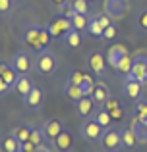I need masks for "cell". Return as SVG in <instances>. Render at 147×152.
<instances>
[{"label": "cell", "mask_w": 147, "mask_h": 152, "mask_svg": "<svg viewBox=\"0 0 147 152\" xmlns=\"http://www.w3.org/2000/svg\"><path fill=\"white\" fill-rule=\"evenodd\" d=\"M101 146L105 148V152H120L122 146V133L116 127H106L105 133L101 137Z\"/></svg>", "instance_id": "6da1fadb"}, {"label": "cell", "mask_w": 147, "mask_h": 152, "mask_svg": "<svg viewBox=\"0 0 147 152\" xmlns=\"http://www.w3.org/2000/svg\"><path fill=\"white\" fill-rule=\"evenodd\" d=\"M47 29H49V33H50V37H52V39H64V35L70 33L74 27H72V19H70V18L56 15V18L49 19Z\"/></svg>", "instance_id": "7a4b0ae2"}, {"label": "cell", "mask_w": 147, "mask_h": 152, "mask_svg": "<svg viewBox=\"0 0 147 152\" xmlns=\"http://www.w3.org/2000/svg\"><path fill=\"white\" fill-rule=\"evenodd\" d=\"M35 69L43 75H50L56 71V58L50 50H41L37 52V60H35Z\"/></svg>", "instance_id": "3957f363"}, {"label": "cell", "mask_w": 147, "mask_h": 152, "mask_svg": "<svg viewBox=\"0 0 147 152\" xmlns=\"http://www.w3.org/2000/svg\"><path fill=\"white\" fill-rule=\"evenodd\" d=\"M126 79H134V81H140L141 85H147V54L134 56L132 71Z\"/></svg>", "instance_id": "277c9868"}, {"label": "cell", "mask_w": 147, "mask_h": 152, "mask_svg": "<svg viewBox=\"0 0 147 152\" xmlns=\"http://www.w3.org/2000/svg\"><path fill=\"white\" fill-rule=\"evenodd\" d=\"M39 31H41V25H37V23H29V25L23 29V33H21V42H23L25 46H29V48L41 52V50H45V48L41 46ZM47 50H49V48H47Z\"/></svg>", "instance_id": "5b68a950"}, {"label": "cell", "mask_w": 147, "mask_h": 152, "mask_svg": "<svg viewBox=\"0 0 147 152\" xmlns=\"http://www.w3.org/2000/svg\"><path fill=\"white\" fill-rule=\"evenodd\" d=\"M12 67L18 71V75H29L35 69V62L29 58L25 50H18L12 58Z\"/></svg>", "instance_id": "8992f818"}, {"label": "cell", "mask_w": 147, "mask_h": 152, "mask_svg": "<svg viewBox=\"0 0 147 152\" xmlns=\"http://www.w3.org/2000/svg\"><path fill=\"white\" fill-rule=\"evenodd\" d=\"M79 133H81V137L85 139V141H91V142H101V137L103 133H105V127L99 125L95 119H87L85 123L81 125V129H79Z\"/></svg>", "instance_id": "52a82bcc"}, {"label": "cell", "mask_w": 147, "mask_h": 152, "mask_svg": "<svg viewBox=\"0 0 147 152\" xmlns=\"http://www.w3.org/2000/svg\"><path fill=\"white\" fill-rule=\"evenodd\" d=\"M122 94L128 100L137 102L140 98H143V85L140 81H134V79H124L122 81Z\"/></svg>", "instance_id": "ba28073f"}, {"label": "cell", "mask_w": 147, "mask_h": 152, "mask_svg": "<svg viewBox=\"0 0 147 152\" xmlns=\"http://www.w3.org/2000/svg\"><path fill=\"white\" fill-rule=\"evenodd\" d=\"M87 64H89L91 71H93L97 77H105V73H106V66H109V64H106L105 56H103L99 50L91 52V54L87 56Z\"/></svg>", "instance_id": "9c48e42d"}, {"label": "cell", "mask_w": 147, "mask_h": 152, "mask_svg": "<svg viewBox=\"0 0 147 152\" xmlns=\"http://www.w3.org/2000/svg\"><path fill=\"white\" fill-rule=\"evenodd\" d=\"M41 127H43V133H45V137H47V142H49V145H52L54 139H56L58 135L62 133V129H64V123H62L60 119L52 118V119H47V121L43 123Z\"/></svg>", "instance_id": "30bf717a"}, {"label": "cell", "mask_w": 147, "mask_h": 152, "mask_svg": "<svg viewBox=\"0 0 147 152\" xmlns=\"http://www.w3.org/2000/svg\"><path fill=\"white\" fill-rule=\"evenodd\" d=\"M43 98H45L43 91L39 89V87H33V89L29 91V94H25V96L21 98V102H23V106L29 108V110H39V108L43 106Z\"/></svg>", "instance_id": "8fae6325"}, {"label": "cell", "mask_w": 147, "mask_h": 152, "mask_svg": "<svg viewBox=\"0 0 147 152\" xmlns=\"http://www.w3.org/2000/svg\"><path fill=\"white\" fill-rule=\"evenodd\" d=\"M72 104H74V108H75L79 118H91L93 112H95V106H97L95 100H93V96H83V98H79L78 102H72Z\"/></svg>", "instance_id": "7c38bea8"}, {"label": "cell", "mask_w": 147, "mask_h": 152, "mask_svg": "<svg viewBox=\"0 0 147 152\" xmlns=\"http://www.w3.org/2000/svg\"><path fill=\"white\" fill-rule=\"evenodd\" d=\"M93 100L95 104H97V108H103L106 104V100H109L112 94H110V89L106 87V83H103V81H97L95 83V91H93Z\"/></svg>", "instance_id": "4fadbf2b"}, {"label": "cell", "mask_w": 147, "mask_h": 152, "mask_svg": "<svg viewBox=\"0 0 147 152\" xmlns=\"http://www.w3.org/2000/svg\"><path fill=\"white\" fill-rule=\"evenodd\" d=\"M52 146H54V150H56V152H70V150H72V146H74L72 133L66 131V129H62V133L54 139Z\"/></svg>", "instance_id": "5bb4252c"}, {"label": "cell", "mask_w": 147, "mask_h": 152, "mask_svg": "<svg viewBox=\"0 0 147 152\" xmlns=\"http://www.w3.org/2000/svg\"><path fill=\"white\" fill-rule=\"evenodd\" d=\"M122 146H124L126 150H134L137 146V142H140V139H137V133L134 131L132 125H124L122 127Z\"/></svg>", "instance_id": "9a60e30c"}, {"label": "cell", "mask_w": 147, "mask_h": 152, "mask_svg": "<svg viewBox=\"0 0 147 152\" xmlns=\"http://www.w3.org/2000/svg\"><path fill=\"white\" fill-rule=\"evenodd\" d=\"M128 8V0H105V12L110 18H118L122 15Z\"/></svg>", "instance_id": "2e32d148"}, {"label": "cell", "mask_w": 147, "mask_h": 152, "mask_svg": "<svg viewBox=\"0 0 147 152\" xmlns=\"http://www.w3.org/2000/svg\"><path fill=\"white\" fill-rule=\"evenodd\" d=\"M0 77L4 79V81L8 83V85L14 89V85H16V81H18V71L12 67V64H6V62H0Z\"/></svg>", "instance_id": "e0dca14e"}, {"label": "cell", "mask_w": 147, "mask_h": 152, "mask_svg": "<svg viewBox=\"0 0 147 152\" xmlns=\"http://www.w3.org/2000/svg\"><path fill=\"white\" fill-rule=\"evenodd\" d=\"M103 108H106V112H109L110 118H112V121H122V118H124V112H122V108H120V102H118L114 96H110Z\"/></svg>", "instance_id": "ac0fdd59"}, {"label": "cell", "mask_w": 147, "mask_h": 152, "mask_svg": "<svg viewBox=\"0 0 147 152\" xmlns=\"http://www.w3.org/2000/svg\"><path fill=\"white\" fill-rule=\"evenodd\" d=\"M33 81L29 79V75H19L18 77V81H16V85H14V91L19 94V96H25V94H29V91L33 89Z\"/></svg>", "instance_id": "d6986e66"}, {"label": "cell", "mask_w": 147, "mask_h": 152, "mask_svg": "<svg viewBox=\"0 0 147 152\" xmlns=\"http://www.w3.org/2000/svg\"><path fill=\"white\" fill-rule=\"evenodd\" d=\"M0 148H2V152H19L21 142L10 133V135H6V137L0 139Z\"/></svg>", "instance_id": "ffe728a7"}, {"label": "cell", "mask_w": 147, "mask_h": 152, "mask_svg": "<svg viewBox=\"0 0 147 152\" xmlns=\"http://www.w3.org/2000/svg\"><path fill=\"white\" fill-rule=\"evenodd\" d=\"M87 35H89L91 39H97V41H103V37H105V29L101 27V23H99L97 15L89 18V27H87Z\"/></svg>", "instance_id": "44dd1931"}, {"label": "cell", "mask_w": 147, "mask_h": 152, "mask_svg": "<svg viewBox=\"0 0 147 152\" xmlns=\"http://www.w3.org/2000/svg\"><path fill=\"white\" fill-rule=\"evenodd\" d=\"M91 119H95V121H97L99 125H103L105 129L112 125V118H110V114L106 112V108H97V110L93 112V115H91Z\"/></svg>", "instance_id": "7402d4cb"}, {"label": "cell", "mask_w": 147, "mask_h": 152, "mask_svg": "<svg viewBox=\"0 0 147 152\" xmlns=\"http://www.w3.org/2000/svg\"><path fill=\"white\" fill-rule=\"evenodd\" d=\"M64 94L70 98L72 102H78L79 98H83L85 96V93H83V89H81V85H74V83H66V87H64Z\"/></svg>", "instance_id": "603a6c76"}, {"label": "cell", "mask_w": 147, "mask_h": 152, "mask_svg": "<svg viewBox=\"0 0 147 152\" xmlns=\"http://www.w3.org/2000/svg\"><path fill=\"white\" fill-rule=\"evenodd\" d=\"M72 19V27L79 33H87V27H89V15H81V14H74Z\"/></svg>", "instance_id": "cb8c5ba5"}, {"label": "cell", "mask_w": 147, "mask_h": 152, "mask_svg": "<svg viewBox=\"0 0 147 152\" xmlns=\"http://www.w3.org/2000/svg\"><path fill=\"white\" fill-rule=\"evenodd\" d=\"M81 35L83 33H79V31H75V29H72L70 33H66L64 35V45L66 46H70V48H79L81 46Z\"/></svg>", "instance_id": "d4e9b609"}, {"label": "cell", "mask_w": 147, "mask_h": 152, "mask_svg": "<svg viewBox=\"0 0 147 152\" xmlns=\"http://www.w3.org/2000/svg\"><path fill=\"white\" fill-rule=\"evenodd\" d=\"M132 64H134V56H124V58H122L120 60V62H118V67H116V69L118 71H120V75H122V77H128V75H130V71H132Z\"/></svg>", "instance_id": "484cf974"}, {"label": "cell", "mask_w": 147, "mask_h": 152, "mask_svg": "<svg viewBox=\"0 0 147 152\" xmlns=\"http://www.w3.org/2000/svg\"><path fill=\"white\" fill-rule=\"evenodd\" d=\"M31 127H33V125H18L14 131H12V135H14V137L18 139L19 142H25V141H29Z\"/></svg>", "instance_id": "4316f807"}, {"label": "cell", "mask_w": 147, "mask_h": 152, "mask_svg": "<svg viewBox=\"0 0 147 152\" xmlns=\"http://www.w3.org/2000/svg\"><path fill=\"white\" fill-rule=\"evenodd\" d=\"M29 141L33 142L35 146H41L47 142V137L43 133V127H31V135H29Z\"/></svg>", "instance_id": "83f0119b"}, {"label": "cell", "mask_w": 147, "mask_h": 152, "mask_svg": "<svg viewBox=\"0 0 147 152\" xmlns=\"http://www.w3.org/2000/svg\"><path fill=\"white\" fill-rule=\"evenodd\" d=\"M70 4H72L74 12L75 14H81V15H89L91 8H89V2L87 0H68Z\"/></svg>", "instance_id": "f1b7e54d"}, {"label": "cell", "mask_w": 147, "mask_h": 152, "mask_svg": "<svg viewBox=\"0 0 147 152\" xmlns=\"http://www.w3.org/2000/svg\"><path fill=\"white\" fill-rule=\"evenodd\" d=\"M136 29L140 31V35H147V8L137 14L136 19Z\"/></svg>", "instance_id": "f546056e"}, {"label": "cell", "mask_w": 147, "mask_h": 152, "mask_svg": "<svg viewBox=\"0 0 147 152\" xmlns=\"http://www.w3.org/2000/svg\"><path fill=\"white\" fill-rule=\"evenodd\" d=\"M122 58H124V56H120L118 52H114V50H110V48H109V52H106V64H109L110 67H114V69L118 67V62H120Z\"/></svg>", "instance_id": "4dcf8cb0"}, {"label": "cell", "mask_w": 147, "mask_h": 152, "mask_svg": "<svg viewBox=\"0 0 147 152\" xmlns=\"http://www.w3.org/2000/svg\"><path fill=\"white\" fill-rule=\"evenodd\" d=\"M74 8H72V4L70 2H66V4H62L60 8H58V15H64V18H74Z\"/></svg>", "instance_id": "1f68e13d"}, {"label": "cell", "mask_w": 147, "mask_h": 152, "mask_svg": "<svg viewBox=\"0 0 147 152\" xmlns=\"http://www.w3.org/2000/svg\"><path fill=\"white\" fill-rule=\"evenodd\" d=\"M116 35H118V27L112 23L110 27L105 29V37H103V41H112V39H116Z\"/></svg>", "instance_id": "d6a6232c"}, {"label": "cell", "mask_w": 147, "mask_h": 152, "mask_svg": "<svg viewBox=\"0 0 147 152\" xmlns=\"http://www.w3.org/2000/svg\"><path fill=\"white\" fill-rule=\"evenodd\" d=\"M70 83H74V85H83V71H79V69H75L70 73V79H68Z\"/></svg>", "instance_id": "836d02e7"}, {"label": "cell", "mask_w": 147, "mask_h": 152, "mask_svg": "<svg viewBox=\"0 0 147 152\" xmlns=\"http://www.w3.org/2000/svg\"><path fill=\"white\" fill-rule=\"evenodd\" d=\"M14 0H0V15H8L12 12Z\"/></svg>", "instance_id": "e575fe53"}, {"label": "cell", "mask_w": 147, "mask_h": 152, "mask_svg": "<svg viewBox=\"0 0 147 152\" xmlns=\"http://www.w3.org/2000/svg\"><path fill=\"white\" fill-rule=\"evenodd\" d=\"M97 19H99V23H101L103 29H106V27L112 25V18H110L106 12H105V14H99V15H97Z\"/></svg>", "instance_id": "d590c367"}, {"label": "cell", "mask_w": 147, "mask_h": 152, "mask_svg": "<svg viewBox=\"0 0 147 152\" xmlns=\"http://www.w3.org/2000/svg\"><path fill=\"white\" fill-rule=\"evenodd\" d=\"M136 114L147 115V100L145 98H140V100L136 102Z\"/></svg>", "instance_id": "8d00e7d4"}, {"label": "cell", "mask_w": 147, "mask_h": 152, "mask_svg": "<svg viewBox=\"0 0 147 152\" xmlns=\"http://www.w3.org/2000/svg\"><path fill=\"white\" fill-rule=\"evenodd\" d=\"M19 152H37V146H35L31 141H25V142H21V148H19Z\"/></svg>", "instance_id": "74e56055"}, {"label": "cell", "mask_w": 147, "mask_h": 152, "mask_svg": "<svg viewBox=\"0 0 147 152\" xmlns=\"http://www.w3.org/2000/svg\"><path fill=\"white\" fill-rule=\"evenodd\" d=\"M10 91H14V89H12V87L8 85V83L4 81L2 77H0V96H6V94L10 93Z\"/></svg>", "instance_id": "f35d334b"}, {"label": "cell", "mask_w": 147, "mask_h": 152, "mask_svg": "<svg viewBox=\"0 0 147 152\" xmlns=\"http://www.w3.org/2000/svg\"><path fill=\"white\" fill-rule=\"evenodd\" d=\"M110 50L118 52L120 56H128V48H126V45H112V46H110Z\"/></svg>", "instance_id": "ab89813d"}, {"label": "cell", "mask_w": 147, "mask_h": 152, "mask_svg": "<svg viewBox=\"0 0 147 152\" xmlns=\"http://www.w3.org/2000/svg\"><path fill=\"white\" fill-rule=\"evenodd\" d=\"M83 83H85V85H91V87H95V79H93V75L91 73H83Z\"/></svg>", "instance_id": "60d3db41"}, {"label": "cell", "mask_w": 147, "mask_h": 152, "mask_svg": "<svg viewBox=\"0 0 147 152\" xmlns=\"http://www.w3.org/2000/svg\"><path fill=\"white\" fill-rule=\"evenodd\" d=\"M49 2H50V4H52V6H54V8H60V6H62V4H66V2H68V0H49Z\"/></svg>", "instance_id": "b9f144b4"}, {"label": "cell", "mask_w": 147, "mask_h": 152, "mask_svg": "<svg viewBox=\"0 0 147 152\" xmlns=\"http://www.w3.org/2000/svg\"><path fill=\"white\" fill-rule=\"evenodd\" d=\"M0 152H2V148H0Z\"/></svg>", "instance_id": "7bdbcfd3"}, {"label": "cell", "mask_w": 147, "mask_h": 152, "mask_svg": "<svg viewBox=\"0 0 147 152\" xmlns=\"http://www.w3.org/2000/svg\"><path fill=\"white\" fill-rule=\"evenodd\" d=\"M49 152H52V150H49Z\"/></svg>", "instance_id": "ee69618b"}, {"label": "cell", "mask_w": 147, "mask_h": 152, "mask_svg": "<svg viewBox=\"0 0 147 152\" xmlns=\"http://www.w3.org/2000/svg\"><path fill=\"white\" fill-rule=\"evenodd\" d=\"M87 2H89V0H87Z\"/></svg>", "instance_id": "f6af8a7d"}]
</instances>
